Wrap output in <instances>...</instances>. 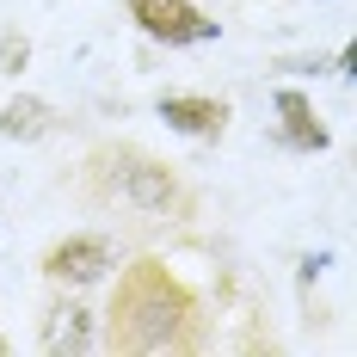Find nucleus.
<instances>
[{
	"label": "nucleus",
	"mask_w": 357,
	"mask_h": 357,
	"mask_svg": "<svg viewBox=\"0 0 357 357\" xmlns=\"http://www.w3.org/2000/svg\"><path fill=\"white\" fill-rule=\"evenodd\" d=\"M191 314H197V302L185 296V284H178L160 259H142L117 284L111 345H123V351H173V345H191L178 333V321H191Z\"/></svg>",
	"instance_id": "obj_1"
},
{
	"label": "nucleus",
	"mask_w": 357,
	"mask_h": 357,
	"mask_svg": "<svg viewBox=\"0 0 357 357\" xmlns=\"http://www.w3.org/2000/svg\"><path fill=\"white\" fill-rule=\"evenodd\" d=\"M93 173L105 178V197H123L130 210H142V215H178V210H185V191H178L173 167L148 160V154H136V148L99 154Z\"/></svg>",
	"instance_id": "obj_2"
},
{
	"label": "nucleus",
	"mask_w": 357,
	"mask_h": 357,
	"mask_svg": "<svg viewBox=\"0 0 357 357\" xmlns=\"http://www.w3.org/2000/svg\"><path fill=\"white\" fill-rule=\"evenodd\" d=\"M111 271V241L105 234H68V241H56V247L43 252V278L50 284H99Z\"/></svg>",
	"instance_id": "obj_3"
},
{
	"label": "nucleus",
	"mask_w": 357,
	"mask_h": 357,
	"mask_svg": "<svg viewBox=\"0 0 357 357\" xmlns=\"http://www.w3.org/2000/svg\"><path fill=\"white\" fill-rule=\"evenodd\" d=\"M130 19L160 43H210L215 19H204L191 0H130Z\"/></svg>",
	"instance_id": "obj_4"
},
{
	"label": "nucleus",
	"mask_w": 357,
	"mask_h": 357,
	"mask_svg": "<svg viewBox=\"0 0 357 357\" xmlns=\"http://www.w3.org/2000/svg\"><path fill=\"white\" fill-rule=\"evenodd\" d=\"M160 117H167V130H178V136L215 142L234 111H228V99H210V93H167L160 99Z\"/></svg>",
	"instance_id": "obj_5"
},
{
	"label": "nucleus",
	"mask_w": 357,
	"mask_h": 357,
	"mask_svg": "<svg viewBox=\"0 0 357 357\" xmlns=\"http://www.w3.org/2000/svg\"><path fill=\"white\" fill-rule=\"evenodd\" d=\"M43 351H93V314L80 308V302H62V308H50L43 314V339H37Z\"/></svg>",
	"instance_id": "obj_6"
},
{
	"label": "nucleus",
	"mask_w": 357,
	"mask_h": 357,
	"mask_svg": "<svg viewBox=\"0 0 357 357\" xmlns=\"http://www.w3.org/2000/svg\"><path fill=\"white\" fill-rule=\"evenodd\" d=\"M278 111H284V136H289V148H308V154H321V148H326V130L314 123L308 93L284 86V93H278Z\"/></svg>",
	"instance_id": "obj_7"
},
{
	"label": "nucleus",
	"mask_w": 357,
	"mask_h": 357,
	"mask_svg": "<svg viewBox=\"0 0 357 357\" xmlns=\"http://www.w3.org/2000/svg\"><path fill=\"white\" fill-rule=\"evenodd\" d=\"M50 130V105L43 99H13V105H0V136H43Z\"/></svg>",
	"instance_id": "obj_8"
},
{
	"label": "nucleus",
	"mask_w": 357,
	"mask_h": 357,
	"mask_svg": "<svg viewBox=\"0 0 357 357\" xmlns=\"http://www.w3.org/2000/svg\"><path fill=\"white\" fill-rule=\"evenodd\" d=\"M25 56H31V43L19 31H0V74H19L25 68Z\"/></svg>",
	"instance_id": "obj_9"
},
{
	"label": "nucleus",
	"mask_w": 357,
	"mask_h": 357,
	"mask_svg": "<svg viewBox=\"0 0 357 357\" xmlns=\"http://www.w3.org/2000/svg\"><path fill=\"white\" fill-rule=\"evenodd\" d=\"M0 351H6V339H0Z\"/></svg>",
	"instance_id": "obj_10"
}]
</instances>
